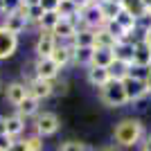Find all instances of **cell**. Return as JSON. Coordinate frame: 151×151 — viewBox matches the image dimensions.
<instances>
[{
    "label": "cell",
    "mask_w": 151,
    "mask_h": 151,
    "mask_svg": "<svg viewBox=\"0 0 151 151\" xmlns=\"http://www.w3.org/2000/svg\"><path fill=\"white\" fill-rule=\"evenodd\" d=\"M145 138H147L145 124L138 117H124L113 129V140L120 147H138V145H142Z\"/></svg>",
    "instance_id": "6da1fadb"
},
{
    "label": "cell",
    "mask_w": 151,
    "mask_h": 151,
    "mask_svg": "<svg viewBox=\"0 0 151 151\" xmlns=\"http://www.w3.org/2000/svg\"><path fill=\"white\" fill-rule=\"evenodd\" d=\"M99 99H101V104L108 106V108H122V106L129 104L122 81H115V79H111L104 88H99Z\"/></svg>",
    "instance_id": "7a4b0ae2"
},
{
    "label": "cell",
    "mask_w": 151,
    "mask_h": 151,
    "mask_svg": "<svg viewBox=\"0 0 151 151\" xmlns=\"http://www.w3.org/2000/svg\"><path fill=\"white\" fill-rule=\"evenodd\" d=\"M79 20L88 29H99V27L106 25V18H104V12H101L99 2H90L88 7H83L81 12H79Z\"/></svg>",
    "instance_id": "3957f363"
},
{
    "label": "cell",
    "mask_w": 151,
    "mask_h": 151,
    "mask_svg": "<svg viewBox=\"0 0 151 151\" xmlns=\"http://www.w3.org/2000/svg\"><path fill=\"white\" fill-rule=\"evenodd\" d=\"M34 129H36V135H41V138H50V135H54V133L61 129V120H59L57 113H41L36 117V124H34Z\"/></svg>",
    "instance_id": "277c9868"
},
{
    "label": "cell",
    "mask_w": 151,
    "mask_h": 151,
    "mask_svg": "<svg viewBox=\"0 0 151 151\" xmlns=\"http://www.w3.org/2000/svg\"><path fill=\"white\" fill-rule=\"evenodd\" d=\"M122 86H124V93H126L129 104L145 99L147 95H149V88H147L145 79H138V77H131V75H129L126 79H122Z\"/></svg>",
    "instance_id": "5b68a950"
},
{
    "label": "cell",
    "mask_w": 151,
    "mask_h": 151,
    "mask_svg": "<svg viewBox=\"0 0 151 151\" xmlns=\"http://www.w3.org/2000/svg\"><path fill=\"white\" fill-rule=\"evenodd\" d=\"M25 86H27V95H29V97H34V99H38V101L52 97V81H45V79L32 77Z\"/></svg>",
    "instance_id": "8992f818"
},
{
    "label": "cell",
    "mask_w": 151,
    "mask_h": 151,
    "mask_svg": "<svg viewBox=\"0 0 151 151\" xmlns=\"http://www.w3.org/2000/svg\"><path fill=\"white\" fill-rule=\"evenodd\" d=\"M59 65L52 59H36V63H34V77H38V79H45V81H54L59 77Z\"/></svg>",
    "instance_id": "52a82bcc"
},
{
    "label": "cell",
    "mask_w": 151,
    "mask_h": 151,
    "mask_svg": "<svg viewBox=\"0 0 151 151\" xmlns=\"http://www.w3.org/2000/svg\"><path fill=\"white\" fill-rule=\"evenodd\" d=\"M77 23L75 20H70V18H61L57 23V27L52 29V34H54V38H57L59 43H72V38H75V34H77Z\"/></svg>",
    "instance_id": "ba28073f"
},
{
    "label": "cell",
    "mask_w": 151,
    "mask_h": 151,
    "mask_svg": "<svg viewBox=\"0 0 151 151\" xmlns=\"http://www.w3.org/2000/svg\"><path fill=\"white\" fill-rule=\"evenodd\" d=\"M57 45H59V41L54 38L52 32H43L41 29V36H38V41H36V57L38 59H50Z\"/></svg>",
    "instance_id": "9c48e42d"
},
{
    "label": "cell",
    "mask_w": 151,
    "mask_h": 151,
    "mask_svg": "<svg viewBox=\"0 0 151 151\" xmlns=\"http://www.w3.org/2000/svg\"><path fill=\"white\" fill-rule=\"evenodd\" d=\"M18 47V36L0 25V59H9Z\"/></svg>",
    "instance_id": "30bf717a"
},
{
    "label": "cell",
    "mask_w": 151,
    "mask_h": 151,
    "mask_svg": "<svg viewBox=\"0 0 151 151\" xmlns=\"http://www.w3.org/2000/svg\"><path fill=\"white\" fill-rule=\"evenodd\" d=\"M131 68H151V45L149 43L135 41V52H133Z\"/></svg>",
    "instance_id": "8fae6325"
},
{
    "label": "cell",
    "mask_w": 151,
    "mask_h": 151,
    "mask_svg": "<svg viewBox=\"0 0 151 151\" xmlns=\"http://www.w3.org/2000/svg\"><path fill=\"white\" fill-rule=\"evenodd\" d=\"M113 52H115V61L124 63L129 68L133 65V52H135V43L133 41H120V43L115 45Z\"/></svg>",
    "instance_id": "7c38bea8"
},
{
    "label": "cell",
    "mask_w": 151,
    "mask_h": 151,
    "mask_svg": "<svg viewBox=\"0 0 151 151\" xmlns=\"http://www.w3.org/2000/svg\"><path fill=\"white\" fill-rule=\"evenodd\" d=\"M27 23H29V20H27L23 14L14 12V14H7V16H5V23H2V27H5L7 32H12V34H16V36H18L20 32L27 27Z\"/></svg>",
    "instance_id": "4fadbf2b"
},
{
    "label": "cell",
    "mask_w": 151,
    "mask_h": 151,
    "mask_svg": "<svg viewBox=\"0 0 151 151\" xmlns=\"http://www.w3.org/2000/svg\"><path fill=\"white\" fill-rule=\"evenodd\" d=\"M5 97H7V101H9L12 106H18L20 101L27 97V86H25V83H20V81L9 83V86L5 88Z\"/></svg>",
    "instance_id": "5bb4252c"
},
{
    "label": "cell",
    "mask_w": 151,
    "mask_h": 151,
    "mask_svg": "<svg viewBox=\"0 0 151 151\" xmlns=\"http://www.w3.org/2000/svg\"><path fill=\"white\" fill-rule=\"evenodd\" d=\"M72 50H75L72 43H59L57 47H54V52H52L50 59L57 63L59 68H63V65H68V63L72 61Z\"/></svg>",
    "instance_id": "9a60e30c"
},
{
    "label": "cell",
    "mask_w": 151,
    "mask_h": 151,
    "mask_svg": "<svg viewBox=\"0 0 151 151\" xmlns=\"http://www.w3.org/2000/svg\"><path fill=\"white\" fill-rule=\"evenodd\" d=\"M111 81V72L108 68H97V65H90L88 68V83L95 88H104L106 83Z\"/></svg>",
    "instance_id": "2e32d148"
},
{
    "label": "cell",
    "mask_w": 151,
    "mask_h": 151,
    "mask_svg": "<svg viewBox=\"0 0 151 151\" xmlns=\"http://www.w3.org/2000/svg\"><path fill=\"white\" fill-rule=\"evenodd\" d=\"M115 63V52L108 50V47H95L93 52V63L90 65H97V68H111Z\"/></svg>",
    "instance_id": "e0dca14e"
},
{
    "label": "cell",
    "mask_w": 151,
    "mask_h": 151,
    "mask_svg": "<svg viewBox=\"0 0 151 151\" xmlns=\"http://www.w3.org/2000/svg\"><path fill=\"white\" fill-rule=\"evenodd\" d=\"M25 117H20L18 113L16 115H9V117H7V135H9V138H18V135H23V133H25Z\"/></svg>",
    "instance_id": "ac0fdd59"
},
{
    "label": "cell",
    "mask_w": 151,
    "mask_h": 151,
    "mask_svg": "<svg viewBox=\"0 0 151 151\" xmlns=\"http://www.w3.org/2000/svg\"><path fill=\"white\" fill-rule=\"evenodd\" d=\"M117 43H120V41H117L108 29H104V27L95 29V47H108V50H115V45H117Z\"/></svg>",
    "instance_id": "d6986e66"
},
{
    "label": "cell",
    "mask_w": 151,
    "mask_h": 151,
    "mask_svg": "<svg viewBox=\"0 0 151 151\" xmlns=\"http://www.w3.org/2000/svg\"><path fill=\"white\" fill-rule=\"evenodd\" d=\"M72 45L75 47H95V29H77L75 38H72Z\"/></svg>",
    "instance_id": "ffe728a7"
},
{
    "label": "cell",
    "mask_w": 151,
    "mask_h": 151,
    "mask_svg": "<svg viewBox=\"0 0 151 151\" xmlns=\"http://www.w3.org/2000/svg\"><path fill=\"white\" fill-rule=\"evenodd\" d=\"M115 23H117V25H120L122 29L129 34V36H133V32L138 29V18H135L133 14H129L126 9H122V14L115 18Z\"/></svg>",
    "instance_id": "44dd1931"
},
{
    "label": "cell",
    "mask_w": 151,
    "mask_h": 151,
    "mask_svg": "<svg viewBox=\"0 0 151 151\" xmlns=\"http://www.w3.org/2000/svg\"><path fill=\"white\" fill-rule=\"evenodd\" d=\"M16 113H18L20 117H25V120H27V117H32V115H36L38 113V99H34V97L27 95L25 99L16 106Z\"/></svg>",
    "instance_id": "7402d4cb"
},
{
    "label": "cell",
    "mask_w": 151,
    "mask_h": 151,
    "mask_svg": "<svg viewBox=\"0 0 151 151\" xmlns=\"http://www.w3.org/2000/svg\"><path fill=\"white\" fill-rule=\"evenodd\" d=\"M93 52H95V47H75V50H72V61H75L77 65L90 68V63H93Z\"/></svg>",
    "instance_id": "603a6c76"
},
{
    "label": "cell",
    "mask_w": 151,
    "mask_h": 151,
    "mask_svg": "<svg viewBox=\"0 0 151 151\" xmlns=\"http://www.w3.org/2000/svg\"><path fill=\"white\" fill-rule=\"evenodd\" d=\"M99 5H101V12H104V18L106 20H115L122 14V9H124L120 2H111V0H104Z\"/></svg>",
    "instance_id": "cb8c5ba5"
},
{
    "label": "cell",
    "mask_w": 151,
    "mask_h": 151,
    "mask_svg": "<svg viewBox=\"0 0 151 151\" xmlns=\"http://www.w3.org/2000/svg\"><path fill=\"white\" fill-rule=\"evenodd\" d=\"M59 20H61L59 12H45V14H43V18L38 20V25H41V29H43V32H52L54 27H57Z\"/></svg>",
    "instance_id": "d4e9b609"
},
{
    "label": "cell",
    "mask_w": 151,
    "mask_h": 151,
    "mask_svg": "<svg viewBox=\"0 0 151 151\" xmlns=\"http://www.w3.org/2000/svg\"><path fill=\"white\" fill-rule=\"evenodd\" d=\"M57 12H59L61 18H70V20H75V16H79V9H77L70 0H61L59 7H57Z\"/></svg>",
    "instance_id": "484cf974"
},
{
    "label": "cell",
    "mask_w": 151,
    "mask_h": 151,
    "mask_svg": "<svg viewBox=\"0 0 151 151\" xmlns=\"http://www.w3.org/2000/svg\"><path fill=\"white\" fill-rule=\"evenodd\" d=\"M108 72H111V79H115V81H122V79H126V77L131 75V68L129 65H124V63L115 61L111 68H108Z\"/></svg>",
    "instance_id": "4316f807"
},
{
    "label": "cell",
    "mask_w": 151,
    "mask_h": 151,
    "mask_svg": "<svg viewBox=\"0 0 151 151\" xmlns=\"http://www.w3.org/2000/svg\"><path fill=\"white\" fill-rule=\"evenodd\" d=\"M138 29L151 32V9H142V14L138 16Z\"/></svg>",
    "instance_id": "83f0119b"
},
{
    "label": "cell",
    "mask_w": 151,
    "mask_h": 151,
    "mask_svg": "<svg viewBox=\"0 0 151 151\" xmlns=\"http://www.w3.org/2000/svg\"><path fill=\"white\" fill-rule=\"evenodd\" d=\"M25 145H27L29 151H43V138L34 133V135H29V138H25Z\"/></svg>",
    "instance_id": "f1b7e54d"
},
{
    "label": "cell",
    "mask_w": 151,
    "mask_h": 151,
    "mask_svg": "<svg viewBox=\"0 0 151 151\" xmlns=\"http://www.w3.org/2000/svg\"><path fill=\"white\" fill-rule=\"evenodd\" d=\"M43 9H41V5H34V7H27V20H32V23H38V20L43 18Z\"/></svg>",
    "instance_id": "f546056e"
},
{
    "label": "cell",
    "mask_w": 151,
    "mask_h": 151,
    "mask_svg": "<svg viewBox=\"0 0 151 151\" xmlns=\"http://www.w3.org/2000/svg\"><path fill=\"white\" fill-rule=\"evenodd\" d=\"M20 7V0H2V14H14Z\"/></svg>",
    "instance_id": "4dcf8cb0"
},
{
    "label": "cell",
    "mask_w": 151,
    "mask_h": 151,
    "mask_svg": "<svg viewBox=\"0 0 151 151\" xmlns=\"http://www.w3.org/2000/svg\"><path fill=\"white\" fill-rule=\"evenodd\" d=\"M68 93V81H52V95H65Z\"/></svg>",
    "instance_id": "1f68e13d"
},
{
    "label": "cell",
    "mask_w": 151,
    "mask_h": 151,
    "mask_svg": "<svg viewBox=\"0 0 151 151\" xmlns=\"http://www.w3.org/2000/svg\"><path fill=\"white\" fill-rule=\"evenodd\" d=\"M79 147H81V142H77V140H68V142H61L59 151H79Z\"/></svg>",
    "instance_id": "d6a6232c"
},
{
    "label": "cell",
    "mask_w": 151,
    "mask_h": 151,
    "mask_svg": "<svg viewBox=\"0 0 151 151\" xmlns=\"http://www.w3.org/2000/svg\"><path fill=\"white\" fill-rule=\"evenodd\" d=\"M12 147H14V138L0 135V151H12Z\"/></svg>",
    "instance_id": "836d02e7"
},
{
    "label": "cell",
    "mask_w": 151,
    "mask_h": 151,
    "mask_svg": "<svg viewBox=\"0 0 151 151\" xmlns=\"http://www.w3.org/2000/svg\"><path fill=\"white\" fill-rule=\"evenodd\" d=\"M59 0H41V9L43 12H57Z\"/></svg>",
    "instance_id": "e575fe53"
},
{
    "label": "cell",
    "mask_w": 151,
    "mask_h": 151,
    "mask_svg": "<svg viewBox=\"0 0 151 151\" xmlns=\"http://www.w3.org/2000/svg\"><path fill=\"white\" fill-rule=\"evenodd\" d=\"M12 151H29V149H27L25 140H14V147H12Z\"/></svg>",
    "instance_id": "d590c367"
},
{
    "label": "cell",
    "mask_w": 151,
    "mask_h": 151,
    "mask_svg": "<svg viewBox=\"0 0 151 151\" xmlns=\"http://www.w3.org/2000/svg\"><path fill=\"white\" fill-rule=\"evenodd\" d=\"M70 2H72V5H75L79 12H81L83 7H88V5H90V0H70Z\"/></svg>",
    "instance_id": "8d00e7d4"
},
{
    "label": "cell",
    "mask_w": 151,
    "mask_h": 151,
    "mask_svg": "<svg viewBox=\"0 0 151 151\" xmlns=\"http://www.w3.org/2000/svg\"><path fill=\"white\" fill-rule=\"evenodd\" d=\"M0 135H7V117L0 115Z\"/></svg>",
    "instance_id": "74e56055"
},
{
    "label": "cell",
    "mask_w": 151,
    "mask_h": 151,
    "mask_svg": "<svg viewBox=\"0 0 151 151\" xmlns=\"http://www.w3.org/2000/svg\"><path fill=\"white\" fill-rule=\"evenodd\" d=\"M142 151H151V135H147L142 140Z\"/></svg>",
    "instance_id": "f35d334b"
},
{
    "label": "cell",
    "mask_w": 151,
    "mask_h": 151,
    "mask_svg": "<svg viewBox=\"0 0 151 151\" xmlns=\"http://www.w3.org/2000/svg\"><path fill=\"white\" fill-rule=\"evenodd\" d=\"M79 151H97L93 145H86V142H81V147H79Z\"/></svg>",
    "instance_id": "ab89813d"
},
{
    "label": "cell",
    "mask_w": 151,
    "mask_h": 151,
    "mask_svg": "<svg viewBox=\"0 0 151 151\" xmlns=\"http://www.w3.org/2000/svg\"><path fill=\"white\" fill-rule=\"evenodd\" d=\"M23 5H27V7H34V5H41V0H20Z\"/></svg>",
    "instance_id": "60d3db41"
},
{
    "label": "cell",
    "mask_w": 151,
    "mask_h": 151,
    "mask_svg": "<svg viewBox=\"0 0 151 151\" xmlns=\"http://www.w3.org/2000/svg\"><path fill=\"white\" fill-rule=\"evenodd\" d=\"M145 83H147V88H149V95H151V72L147 75V79H145Z\"/></svg>",
    "instance_id": "b9f144b4"
},
{
    "label": "cell",
    "mask_w": 151,
    "mask_h": 151,
    "mask_svg": "<svg viewBox=\"0 0 151 151\" xmlns=\"http://www.w3.org/2000/svg\"><path fill=\"white\" fill-rule=\"evenodd\" d=\"M140 2H142V7H145V9H151V0H140Z\"/></svg>",
    "instance_id": "7bdbcfd3"
},
{
    "label": "cell",
    "mask_w": 151,
    "mask_h": 151,
    "mask_svg": "<svg viewBox=\"0 0 151 151\" xmlns=\"http://www.w3.org/2000/svg\"><path fill=\"white\" fill-rule=\"evenodd\" d=\"M99 151H120V149H115V147H104V149H99Z\"/></svg>",
    "instance_id": "ee69618b"
},
{
    "label": "cell",
    "mask_w": 151,
    "mask_h": 151,
    "mask_svg": "<svg viewBox=\"0 0 151 151\" xmlns=\"http://www.w3.org/2000/svg\"><path fill=\"white\" fill-rule=\"evenodd\" d=\"M111 2H120V5H124V0H111Z\"/></svg>",
    "instance_id": "f6af8a7d"
},
{
    "label": "cell",
    "mask_w": 151,
    "mask_h": 151,
    "mask_svg": "<svg viewBox=\"0 0 151 151\" xmlns=\"http://www.w3.org/2000/svg\"><path fill=\"white\" fill-rule=\"evenodd\" d=\"M0 14H2V0H0Z\"/></svg>",
    "instance_id": "bcb514c9"
},
{
    "label": "cell",
    "mask_w": 151,
    "mask_h": 151,
    "mask_svg": "<svg viewBox=\"0 0 151 151\" xmlns=\"http://www.w3.org/2000/svg\"><path fill=\"white\" fill-rule=\"evenodd\" d=\"M59 2H61V0H59Z\"/></svg>",
    "instance_id": "7dc6e473"
}]
</instances>
